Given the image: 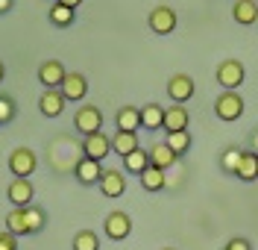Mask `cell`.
I'll use <instances>...</instances> for the list:
<instances>
[{
	"mask_svg": "<svg viewBox=\"0 0 258 250\" xmlns=\"http://www.w3.org/2000/svg\"><path fill=\"white\" fill-rule=\"evenodd\" d=\"M138 180H141V185H144L147 191H161V188H164V183H167L164 171H161V168H153V165L147 168Z\"/></svg>",
	"mask_w": 258,
	"mask_h": 250,
	"instance_id": "obj_26",
	"label": "cell"
},
{
	"mask_svg": "<svg viewBox=\"0 0 258 250\" xmlns=\"http://www.w3.org/2000/svg\"><path fill=\"white\" fill-rule=\"evenodd\" d=\"M74 250H100V235L94 230H80L74 235Z\"/></svg>",
	"mask_w": 258,
	"mask_h": 250,
	"instance_id": "obj_27",
	"label": "cell"
},
{
	"mask_svg": "<svg viewBox=\"0 0 258 250\" xmlns=\"http://www.w3.org/2000/svg\"><path fill=\"white\" fill-rule=\"evenodd\" d=\"M0 250H18V238L12 233H0Z\"/></svg>",
	"mask_w": 258,
	"mask_h": 250,
	"instance_id": "obj_31",
	"label": "cell"
},
{
	"mask_svg": "<svg viewBox=\"0 0 258 250\" xmlns=\"http://www.w3.org/2000/svg\"><path fill=\"white\" fill-rule=\"evenodd\" d=\"M74 127L80 130L82 135H91V133H100L103 130V112L97 106H80L77 115H74Z\"/></svg>",
	"mask_w": 258,
	"mask_h": 250,
	"instance_id": "obj_4",
	"label": "cell"
},
{
	"mask_svg": "<svg viewBox=\"0 0 258 250\" xmlns=\"http://www.w3.org/2000/svg\"><path fill=\"white\" fill-rule=\"evenodd\" d=\"M141 127L144 130H161L164 127V109L159 103H144L141 106Z\"/></svg>",
	"mask_w": 258,
	"mask_h": 250,
	"instance_id": "obj_23",
	"label": "cell"
},
{
	"mask_svg": "<svg viewBox=\"0 0 258 250\" xmlns=\"http://www.w3.org/2000/svg\"><path fill=\"white\" fill-rule=\"evenodd\" d=\"M235 177H238V180H243V183H252V180H258V153H252V150H243L241 165H238V171H235Z\"/></svg>",
	"mask_w": 258,
	"mask_h": 250,
	"instance_id": "obj_22",
	"label": "cell"
},
{
	"mask_svg": "<svg viewBox=\"0 0 258 250\" xmlns=\"http://www.w3.org/2000/svg\"><path fill=\"white\" fill-rule=\"evenodd\" d=\"M47 18H50L53 27H71V24L77 21V9H68V6H62V3L53 0V6L47 9Z\"/></svg>",
	"mask_w": 258,
	"mask_h": 250,
	"instance_id": "obj_24",
	"label": "cell"
},
{
	"mask_svg": "<svg viewBox=\"0 0 258 250\" xmlns=\"http://www.w3.org/2000/svg\"><path fill=\"white\" fill-rule=\"evenodd\" d=\"M6 233H12L15 238H21V235H30L27 209H21V206H12V212L6 215Z\"/></svg>",
	"mask_w": 258,
	"mask_h": 250,
	"instance_id": "obj_20",
	"label": "cell"
},
{
	"mask_svg": "<svg viewBox=\"0 0 258 250\" xmlns=\"http://www.w3.org/2000/svg\"><path fill=\"white\" fill-rule=\"evenodd\" d=\"M15 100L9 97V94H0V127L3 124H9V121H15Z\"/></svg>",
	"mask_w": 258,
	"mask_h": 250,
	"instance_id": "obj_30",
	"label": "cell"
},
{
	"mask_svg": "<svg viewBox=\"0 0 258 250\" xmlns=\"http://www.w3.org/2000/svg\"><path fill=\"white\" fill-rule=\"evenodd\" d=\"M59 91H62L64 100H71V103L85 100V94H88V80L82 77L80 71H71V74H64V80H62V85H59Z\"/></svg>",
	"mask_w": 258,
	"mask_h": 250,
	"instance_id": "obj_10",
	"label": "cell"
},
{
	"mask_svg": "<svg viewBox=\"0 0 258 250\" xmlns=\"http://www.w3.org/2000/svg\"><path fill=\"white\" fill-rule=\"evenodd\" d=\"M103 227H106V235H109L112 241H123V238H129V233H132V218H129L126 212H109L106 221H103Z\"/></svg>",
	"mask_w": 258,
	"mask_h": 250,
	"instance_id": "obj_9",
	"label": "cell"
},
{
	"mask_svg": "<svg viewBox=\"0 0 258 250\" xmlns=\"http://www.w3.org/2000/svg\"><path fill=\"white\" fill-rule=\"evenodd\" d=\"M27 224H30V235L41 233L44 230V224H47V218H44V209H38V206H27Z\"/></svg>",
	"mask_w": 258,
	"mask_h": 250,
	"instance_id": "obj_28",
	"label": "cell"
},
{
	"mask_svg": "<svg viewBox=\"0 0 258 250\" xmlns=\"http://www.w3.org/2000/svg\"><path fill=\"white\" fill-rule=\"evenodd\" d=\"M64 65L59 62V59H47V62H41L38 65V83L44 85V88H59L64 80Z\"/></svg>",
	"mask_w": 258,
	"mask_h": 250,
	"instance_id": "obj_13",
	"label": "cell"
},
{
	"mask_svg": "<svg viewBox=\"0 0 258 250\" xmlns=\"http://www.w3.org/2000/svg\"><path fill=\"white\" fill-rule=\"evenodd\" d=\"M176 162H179V156L167 147L164 141H159V144H153V147H150V165H153V168L167 171V168H173Z\"/></svg>",
	"mask_w": 258,
	"mask_h": 250,
	"instance_id": "obj_18",
	"label": "cell"
},
{
	"mask_svg": "<svg viewBox=\"0 0 258 250\" xmlns=\"http://www.w3.org/2000/svg\"><path fill=\"white\" fill-rule=\"evenodd\" d=\"M243 80H246V68H243V62H238V59H226V62L217 65V83L223 85V91H238V88L243 85Z\"/></svg>",
	"mask_w": 258,
	"mask_h": 250,
	"instance_id": "obj_1",
	"label": "cell"
},
{
	"mask_svg": "<svg viewBox=\"0 0 258 250\" xmlns=\"http://www.w3.org/2000/svg\"><path fill=\"white\" fill-rule=\"evenodd\" d=\"M56 3H62V6H68V9H80L82 0H56Z\"/></svg>",
	"mask_w": 258,
	"mask_h": 250,
	"instance_id": "obj_33",
	"label": "cell"
},
{
	"mask_svg": "<svg viewBox=\"0 0 258 250\" xmlns=\"http://www.w3.org/2000/svg\"><path fill=\"white\" fill-rule=\"evenodd\" d=\"M109 153H112V138L103 133V130L100 133H91V135H82V156L103 162Z\"/></svg>",
	"mask_w": 258,
	"mask_h": 250,
	"instance_id": "obj_3",
	"label": "cell"
},
{
	"mask_svg": "<svg viewBox=\"0 0 258 250\" xmlns=\"http://www.w3.org/2000/svg\"><path fill=\"white\" fill-rule=\"evenodd\" d=\"M252 153H258V130L252 133Z\"/></svg>",
	"mask_w": 258,
	"mask_h": 250,
	"instance_id": "obj_35",
	"label": "cell"
},
{
	"mask_svg": "<svg viewBox=\"0 0 258 250\" xmlns=\"http://www.w3.org/2000/svg\"><path fill=\"white\" fill-rule=\"evenodd\" d=\"M164 250H173V247H164Z\"/></svg>",
	"mask_w": 258,
	"mask_h": 250,
	"instance_id": "obj_37",
	"label": "cell"
},
{
	"mask_svg": "<svg viewBox=\"0 0 258 250\" xmlns=\"http://www.w3.org/2000/svg\"><path fill=\"white\" fill-rule=\"evenodd\" d=\"M35 168H38V156L30 147H18L9 153V171L15 177H27L30 180V174H35Z\"/></svg>",
	"mask_w": 258,
	"mask_h": 250,
	"instance_id": "obj_5",
	"label": "cell"
},
{
	"mask_svg": "<svg viewBox=\"0 0 258 250\" xmlns=\"http://www.w3.org/2000/svg\"><path fill=\"white\" fill-rule=\"evenodd\" d=\"M141 144H138V133H129V130H114L112 135V153H117V156H126V153H132V150H138Z\"/></svg>",
	"mask_w": 258,
	"mask_h": 250,
	"instance_id": "obj_19",
	"label": "cell"
},
{
	"mask_svg": "<svg viewBox=\"0 0 258 250\" xmlns=\"http://www.w3.org/2000/svg\"><path fill=\"white\" fill-rule=\"evenodd\" d=\"M64 94L59 91V88H44V94L38 97V112L44 118H59L64 112Z\"/></svg>",
	"mask_w": 258,
	"mask_h": 250,
	"instance_id": "obj_12",
	"label": "cell"
},
{
	"mask_svg": "<svg viewBox=\"0 0 258 250\" xmlns=\"http://www.w3.org/2000/svg\"><path fill=\"white\" fill-rule=\"evenodd\" d=\"M164 144L173 150L179 159H182V156H185V153L191 150V133H188V130H176V133H167V135H164Z\"/></svg>",
	"mask_w": 258,
	"mask_h": 250,
	"instance_id": "obj_25",
	"label": "cell"
},
{
	"mask_svg": "<svg viewBox=\"0 0 258 250\" xmlns=\"http://www.w3.org/2000/svg\"><path fill=\"white\" fill-rule=\"evenodd\" d=\"M3 77H6V65L0 62V83H3Z\"/></svg>",
	"mask_w": 258,
	"mask_h": 250,
	"instance_id": "obj_36",
	"label": "cell"
},
{
	"mask_svg": "<svg viewBox=\"0 0 258 250\" xmlns=\"http://www.w3.org/2000/svg\"><path fill=\"white\" fill-rule=\"evenodd\" d=\"M147 24H150V30L156 35H170L173 30H176L179 18L176 12L170 9V6H156L153 12H150V18H147Z\"/></svg>",
	"mask_w": 258,
	"mask_h": 250,
	"instance_id": "obj_6",
	"label": "cell"
},
{
	"mask_svg": "<svg viewBox=\"0 0 258 250\" xmlns=\"http://www.w3.org/2000/svg\"><path fill=\"white\" fill-rule=\"evenodd\" d=\"M214 112H217L220 121H238L243 115V97L238 91H223L214 100Z\"/></svg>",
	"mask_w": 258,
	"mask_h": 250,
	"instance_id": "obj_2",
	"label": "cell"
},
{
	"mask_svg": "<svg viewBox=\"0 0 258 250\" xmlns=\"http://www.w3.org/2000/svg\"><path fill=\"white\" fill-rule=\"evenodd\" d=\"M100 191L106 194V197H120L123 191H126V174L123 171H117V168H103V177H100Z\"/></svg>",
	"mask_w": 258,
	"mask_h": 250,
	"instance_id": "obj_11",
	"label": "cell"
},
{
	"mask_svg": "<svg viewBox=\"0 0 258 250\" xmlns=\"http://www.w3.org/2000/svg\"><path fill=\"white\" fill-rule=\"evenodd\" d=\"M223 250H252V244H249L246 238H232V241H229Z\"/></svg>",
	"mask_w": 258,
	"mask_h": 250,
	"instance_id": "obj_32",
	"label": "cell"
},
{
	"mask_svg": "<svg viewBox=\"0 0 258 250\" xmlns=\"http://www.w3.org/2000/svg\"><path fill=\"white\" fill-rule=\"evenodd\" d=\"M232 18H235V24H241V27H252L258 21V3L255 0H235Z\"/></svg>",
	"mask_w": 258,
	"mask_h": 250,
	"instance_id": "obj_17",
	"label": "cell"
},
{
	"mask_svg": "<svg viewBox=\"0 0 258 250\" xmlns=\"http://www.w3.org/2000/svg\"><path fill=\"white\" fill-rule=\"evenodd\" d=\"M6 197H9L12 206L27 209V206L32 203V197H35V188H32V183L27 180V177H15V180L9 183V188H6Z\"/></svg>",
	"mask_w": 258,
	"mask_h": 250,
	"instance_id": "obj_8",
	"label": "cell"
},
{
	"mask_svg": "<svg viewBox=\"0 0 258 250\" xmlns=\"http://www.w3.org/2000/svg\"><path fill=\"white\" fill-rule=\"evenodd\" d=\"M188 124H191V115H188V109L182 106V103H173V106H167L164 109V133H176V130H188Z\"/></svg>",
	"mask_w": 258,
	"mask_h": 250,
	"instance_id": "obj_15",
	"label": "cell"
},
{
	"mask_svg": "<svg viewBox=\"0 0 258 250\" xmlns=\"http://www.w3.org/2000/svg\"><path fill=\"white\" fill-rule=\"evenodd\" d=\"M147 168H150V150L138 147V150H132V153L123 156V171H126V174H138V177H141Z\"/></svg>",
	"mask_w": 258,
	"mask_h": 250,
	"instance_id": "obj_21",
	"label": "cell"
},
{
	"mask_svg": "<svg viewBox=\"0 0 258 250\" xmlns=\"http://www.w3.org/2000/svg\"><path fill=\"white\" fill-rule=\"evenodd\" d=\"M74 174H77V180H80L82 185H97L100 183V177H103V162L82 156L80 162L74 165Z\"/></svg>",
	"mask_w": 258,
	"mask_h": 250,
	"instance_id": "obj_14",
	"label": "cell"
},
{
	"mask_svg": "<svg viewBox=\"0 0 258 250\" xmlns=\"http://www.w3.org/2000/svg\"><path fill=\"white\" fill-rule=\"evenodd\" d=\"M241 156H243L241 147L223 150V156H220V168H223L226 174H235V171H238V165H241Z\"/></svg>",
	"mask_w": 258,
	"mask_h": 250,
	"instance_id": "obj_29",
	"label": "cell"
},
{
	"mask_svg": "<svg viewBox=\"0 0 258 250\" xmlns=\"http://www.w3.org/2000/svg\"><path fill=\"white\" fill-rule=\"evenodd\" d=\"M114 127H117V130H129V133H138V130H141V109L132 106V103L120 106L117 115H114Z\"/></svg>",
	"mask_w": 258,
	"mask_h": 250,
	"instance_id": "obj_16",
	"label": "cell"
},
{
	"mask_svg": "<svg viewBox=\"0 0 258 250\" xmlns=\"http://www.w3.org/2000/svg\"><path fill=\"white\" fill-rule=\"evenodd\" d=\"M194 91H197V83L191 74H173L167 80V97L173 103H188L194 97Z\"/></svg>",
	"mask_w": 258,
	"mask_h": 250,
	"instance_id": "obj_7",
	"label": "cell"
},
{
	"mask_svg": "<svg viewBox=\"0 0 258 250\" xmlns=\"http://www.w3.org/2000/svg\"><path fill=\"white\" fill-rule=\"evenodd\" d=\"M12 9V0H0V15H6Z\"/></svg>",
	"mask_w": 258,
	"mask_h": 250,
	"instance_id": "obj_34",
	"label": "cell"
}]
</instances>
